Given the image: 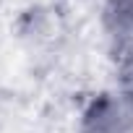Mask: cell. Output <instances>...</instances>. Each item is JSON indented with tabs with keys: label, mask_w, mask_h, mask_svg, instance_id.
Returning <instances> with one entry per match:
<instances>
[{
	"label": "cell",
	"mask_w": 133,
	"mask_h": 133,
	"mask_svg": "<svg viewBox=\"0 0 133 133\" xmlns=\"http://www.w3.org/2000/svg\"><path fill=\"white\" fill-rule=\"evenodd\" d=\"M78 133H133V91L115 84L94 94L81 110Z\"/></svg>",
	"instance_id": "6da1fadb"
},
{
	"label": "cell",
	"mask_w": 133,
	"mask_h": 133,
	"mask_svg": "<svg viewBox=\"0 0 133 133\" xmlns=\"http://www.w3.org/2000/svg\"><path fill=\"white\" fill-rule=\"evenodd\" d=\"M102 24L112 47L130 42L133 39V0H104Z\"/></svg>",
	"instance_id": "7a4b0ae2"
},
{
	"label": "cell",
	"mask_w": 133,
	"mask_h": 133,
	"mask_svg": "<svg viewBox=\"0 0 133 133\" xmlns=\"http://www.w3.org/2000/svg\"><path fill=\"white\" fill-rule=\"evenodd\" d=\"M112 57H115V78L117 86L133 91V39L125 44L112 47Z\"/></svg>",
	"instance_id": "3957f363"
}]
</instances>
